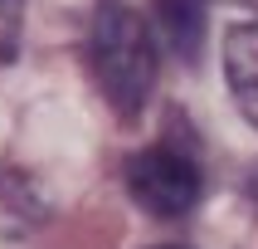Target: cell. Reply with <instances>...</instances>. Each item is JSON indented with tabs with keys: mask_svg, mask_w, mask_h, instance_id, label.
<instances>
[{
	"mask_svg": "<svg viewBox=\"0 0 258 249\" xmlns=\"http://www.w3.org/2000/svg\"><path fill=\"white\" fill-rule=\"evenodd\" d=\"M156 25L171 44V54L195 59L200 54V34H205V5L200 0H156Z\"/></svg>",
	"mask_w": 258,
	"mask_h": 249,
	"instance_id": "obj_4",
	"label": "cell"
},
{
	"mask_svg": "<svg viewBox=\"0 0 258 249\" xmlns=\"http://www.w3.org/2000/svg\"><path fill=\"white\" fill-rule=\"evenodd\" d=\"M127 190L146 215L175 220L200 205L205 176L195 166V157H185L180 146H146L127 161Z\"/></svg>",
	"mask_w": 258,
	"mask_h": 249,
	"instance_id": "obj_2",
	"label": "cell"
},
{
	"mask_svg": "<svg viewBox=\"0 0 258 249\" xmlns=\"http://www.w3.org/2000/svg\"><path fill=\"white\" fill-rule=\"evenodd\" d=\"M20 20H25V0H0V64L20 49Z\"/></svg>",
	"mask_w": 258,
	"mask_h": 249,
	"instance_id": "obj_5",
	"label": "cell"
},
{
	"mask_svg": "<svg viewBox=\"0 0 258 249\" xmlns=\"http://www.w3.org/2000/svg\"><path fill=\"white\" fill-rule=\"evenodd\" d=\"M88 69L98 78L102 98L112 103L122 117L142 113V103L151 98V83H156V39H151L146 20L132 5L107 0L93 15V29H88Z\"/></svg>",
	"mask_w": 258,
	"mask_h": 249,
	"instance_id": "obj_1",
	"label": "cell"
},
{
	"mask_svg": "<svg viewBox=\"0 0 258 249\" xmlns=\"http://www.w3.org/2000/svg\"><path fill=\"white\" fill-rule=\"evenodd\" d=\"M224 78H229L239 113L258 127V20L229 29V39H224Z\"/></svg>",
	"mask_w": 258,
	"mask_h": 249,
	"instance_id": "obj_3",
	"label": "cell"
}]
</instances>
